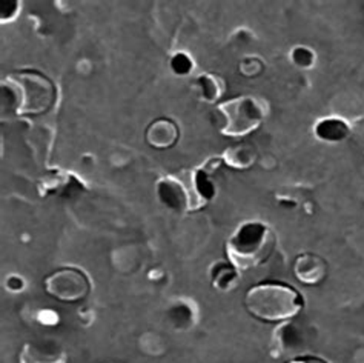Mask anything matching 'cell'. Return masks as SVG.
Masks as SVG:
<instances>
[{"instance_id": "cell-17", "label": "cell", "mask_w": 364, "mask_h": 363, "mask_svg": "<svg viewBox=\"0 0 364 363\" xmlns=\"http://www.w3.org/2000/svg\"><path fill=\"white\" fill-rule=\"evenodd\" d=\"M22 11V4L16 2V0H4L2 2V14H0V19H2V23L6 22H14L17 16Z\"/></svg>"}, {"instance_id": "cell-12", "label": "cell", "mask_w": 364, "mask_h": 363, "mask_svg": "<svg viewBox=\"0 0 364 363\" xmlns=\"http://www.w3.org/2000/svg\"><path fill=\"white\" fill-rule=\"evenodd\" d=\"M193 88L197 93L198 99L205 103H217L226 91V85L222 78L215 74L203 73L196 78Z\"/></svg>"}, {"instance_id": "cell-11", "label": "cell", "mask_w": 364, "mask_h": 363, "mask_svg": "<svg viewBox=\"0 0 364 363\" xmlns=\"http://www.w3.org/2000/svg\"><path fill=\"white\" fill-rule=\"evenodd\" d=\"M223 164H226L229 168L237 169V171H245L252 168L257 160H258V151L254 145H249V143L240 142L234 143L229 148L225 149L222 154Z\"/></svg>"}, {"instance_id": "cell-2", "label": "cell", "mask_w": 364, "mask_h": 363, "mask_svg": "<svg viewBox=\"0 0 364 363\" xmlns=\"http://www.w3.org/2000/svg\"><path fill=\"white\" fill-rule=\"evenodd\" d=\"M245 307L258 320L283 323L294 319L304 308V298L289 283L267 280L247 290Z\"/></svg>"}, {"instance_id": "cell-18", "label": "cell", "mask_w": 364, "mask_h": 363, "mask_svg": "<svg viewBox=\"0 0 364 363\" xmlns=\"http://www.w3.org/2000/svg\"><path fill=\"white\" fill-rule=\"evenodd\" d=\"M5 286H6V290H9L11 293H22L25 290V280H23V277L17 275V274L8 275Z\"/></svg>"}, {"instance_id": "cell-6", "label": "cell", "mask_w": 364, "mask_h": 363, "mask_svg": "<svg viewBox=\"0 0 364 363\" xmlns=\"http://www.w3.org/2000/svg\"><path fill=\"white\" fill-rule=\"evenodd\" d=\"M43 285L51 298L66 303L86 299L92 288L88 274L79 268H74V266H65V268L54 271L46 277Z\"/></svg>"}, {"instance_id": "cell-19", "label": "cell", "mask_w": 364, "mask_h": 363, "mask_svg": "<svg viewBox=\"0 0 364 363\" xmlns=\"http://www.w3.org/2000/svg\"><path fill=\"white\" fill-rule=\"evenodd\" d=\"M39 320L43 325H55L59 323V314L51 310H43L39 312Z\"/></svg>"}, {"instance_id": "cell-14", "label": "cell", "mask_w": 364, "mask_h": 363, "mask_svg": "<svg viewBox=\"0 0 364 363\" xmlns=\"http://www.w3.org/2000/svg\"><path fill=\"white\" fill-rule=\"evenodd\" d=\"M291 60L300 70H312L317 65V54L306 45H295L289 53Z\"/></svg>"}, {"instance_id": "cell-3", "label": "cell", "mask_w": 364, "mask_h": 363, "mask_svg": "<svg viewBox=\"0 0 364 363\" xmlns=\"http://www.w3.org/2000/svg\"><path fill=\"white\" fill-rule=\"evenodd\" d=\"M4 95L8 98V107L17 116L48 112L55 103L57 88L45 74L36 70H22L9 74L2 83Z\"/></svg>"}, {"instance_id": "cell-7", "label": "cell", "mask_w": 364, "mask_h": 363, "mask_svg": "<svg viewBox=\"0 0 364 363\" xmlns=\"http://www.w3.org/2000/svg\"><path fill=\"white\" fill-rule=\"evenodd\" d=\"M294 273L304 285H318L329 273V265L320 254L301 253L294 262Z\"/></svg>"}, {"instance_id": "cell-15", "label": "cell", "mask_w": 364, "mask_h": 363, "mask_svg": "<svg viewBox=\"0 0 364 363\" xmlns=\"http://www.w3.org/2000/svg\"><path fill=\"white\" fill-rule=\"evenodd\" d=\"M169 66H171L172 73H174L176 75H181V78H183V75H189L191 73L194 71L196 62H194L193 57H191L188 53L178 51V53H176L174 56L171 57Z\"/></svg>"}, {"instance_id": "cell-5", "label": "cell", "mask_w": 364, "mask_h": 363, "mask_svg": "<svg viewBox=\"0 0 364 363\" xmlns=\"http://www.w3.org/2000/svg\"><path fill=\"white\" fill-rule=\"evenodd\" d=\"M217 111L222 116L220 131L226 137L240 139L260 128L269 112V105L255 95H238L220 103Z\"/></svg>"}, {"instance_id": "cell-8", "label": "cell", "mask_w": 364, "mask_h": 363, "mask_svg": "<svg viewBox=\"0 0 364 363\" xmlns=\"http://www.w3.org/2000/svg\"><path fill=\"white\" fill-rule=\"evenodd\" d=\"M146 142L152 148L168 149L176 145L180 139V128L177 123L169 117L156 119L146 128Z\"/></svg>"}, {"instance_id": "cell-10", "label": "cell", "mask_w": 364, "mask_h": 363, "mask_svg": "<svg viewBox=\"0 0 364 363\" xmlns=\"http://www.w3.org/2000/svg\"><path fill=\"white\" fill-rule=\"evenodd\" d=\"M209 277L214 290L220 293H229L240 282L242 271L229 261H218L210 266Z\"/></svg>"}, {"instance_id": "cell-16", "label": "cell", "mask_w": 364, "mask_h": 363, "mask_svg": "<svg viewBox=\"0 0 364 363\" xmlns=\"http://www.w3.org/2000/svg\"><path fill=\"white\" fill-rule=\"evenodd\" d=\"M264 62L258 56H247L238 65V68L246 78H257L264 71Z\"/></svg>"}, {"instance_id": "cell-13", "label": "cell", "mask_w": 364, "mask_h": 363, "mask_svg": "<svg viewBox=\"0 0 364 363\" xmlns=\"http://www.w3.org/2000/svg\"><path fill=\"white\" fill-rule=\"evenodd\" d=\"M21 363H68V356L63 351L48 349L43 347L31 345L26 343L23 347L21 356H18Z\"/></svg>"}, {"instance_id": "cell-20", "label": "cell", "mask_w": 364, "mask_h": 363, "mask_svg": "<svg viewBox=\"0 0 364 363\" xmlns=\"http://www.w3.org/2000/svg\"><path fill=\"white\" fill-rule=\"evenodd\" d=\"M287 363H328L326 360L320 357H314V356H303V357H296Z\"/></svg>"}, {"instance_id": "cell-9", "label": "cell", "mask_w": 364, "mask_h": 363, "mask_svg": "<svg viewBox=\"0 0 364 363\" xmlns=\"http://www.w3.org/2000/svg\"><path fill=\"white\" fill-rule=\"evenodd\" d=\"M314 135L324 143H341L352 135V125L344 117H321L315 122Z\"/></svg>"}, {"instance_id": "cell-4", "label": "cell", "mask_w": 364, "mask_h": 363, "mask_svg": "<svg viewBox=\"0 0 364 363\" xmlns=\"http://www.w3.org/2000/svg\"><path fill=\"white\" fill-rule=\"evenodd\" d=\"M277 248L274 229L262 221H246L226 241L228 261L240 271L258 268L271 259Z\"/></svg>"}, {"instance_id": "cell-1", "label": "cell", "mask_w": 364, "mask_h": 363, "mask_svg": "<svg viewBox=\"0 0 364 363\" xmlns=\"http://www.w3.org/2000/svg\"><path fill=\"white\" fill-rule=\"evenodd\" d=\"M156 189L160 202L177 213H196L217 196L215 182L205 167L161 177Z\"/></svg>"}]
</instances>
